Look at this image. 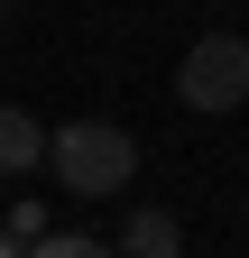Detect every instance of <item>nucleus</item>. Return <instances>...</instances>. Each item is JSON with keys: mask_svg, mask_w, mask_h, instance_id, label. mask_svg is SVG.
Returning <instances> with one entry per match:
<instances>
[{"mask_svg": "<svg viewBox=\"0 0 249 258\" xmlns=\"http://www.w3.org/2000/svg\"><path fill=\"white\" fill-rule=\"evenodd\" d=\"M10 10H19V0H0V19H10Z\"/></svg>", "mask_w": 249, "mask_h": 258, "instance_id": "obj_8", "label": "nucleus"}, {"mask_svg": "<svg viewBox=\"0 0 249 258\" xmlns=\"http://www.w3.org/2000/svg\"><path fill=\"white\" fill-rule=\"evenodd\" d=\"M0 258H19V240H10V231H0Z\"/></svg>", "mask_w": 249, "mask_h": 258, "instance_id": "obj_7", "label": "nucleus"}, {"mask_svg": "<svg viewBox=\"0 0 249 258\" xmlns=\"http://www.w3.org/2000/svg\"><path fill=\"white\" fill-rule=\"evenodd\" d=\"M0 231H10L19 249H28V240H46V203H37V194H19V203H10V221H0Z\"/></svg>", "mask_w": 249, "mask_h": 258, "instance_id": "obj_6", "label": "nucleus"}, {"mask_svg": "<svg viewBox=\"0 0 249 258\" xmlns=\"http://www.w3.org/2000/svg\"><path fill=\"white\" fill-rule=\"evenodd\" d=\"M19 258H120L111 240H83V231H46V240H28Z\"/></svg>", "mask_w": 249, "mask_h": 258, "instance_id": "obj_5", "label": "nucleus"}, {"mask_svg": "<svg viewBox=\"0 0 249 258\" xmlns=\"http://www.w3.org/2000/svg\"><path fill=\"white\" fill-rule=\"evenodd\" d=\"M46 166L65 194H120V184H139V139L120 120H65V129H46Z\"/></svg>", "mask_w": 249, "mask_h": 258, "instance_id": "obj_1", "label": "nucleus"}, {"mask_svg": "<svg viewBox=\"0 0 249 258\" xmlns=\"http://www.w3.org/2000/svg\"><path fill=\"white\" fill-rule=\"evenodd\" d=\"M46 166V129L28 111H0V175H37Z\"/></svg>", "mask_w": 249, "mask_h": 258, "instance_id": "obj_4", "label": "nucleus"}, {"mask_svg": "<svg viewBox=\"0 0 249 258\" xmlns=\"http://www.w3.org/2000/svg\"><path fill=\"white\" fill-rule=\"evenodd\" d=\"M175 92H184V111H240L249 102V37H222V28H212V37H194L184 46V64H175Z\"/></svg>", "mask_w": 249, "mask_h": 258, "instance_id": "obj_2", "label": "nucleus"}, {"mask_svg": "<svg viewBox=\"0 0 249 258\" xmlns=\"http://www.w3.org/2000/svg\"><path fill=\"white\" fill-rule=\"evenodd\" d=\"M120 258H184V231H175V212H157V203H139L130 221H120V240H111Z\"/></svg>", "mask_w": 249, "mask_h": 258, "instance_id": "obj_3", "label": "nucleus"}]
</instances>
